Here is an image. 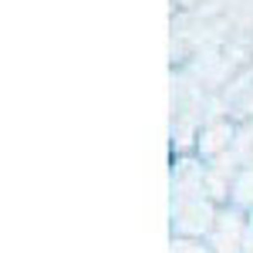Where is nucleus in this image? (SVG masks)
Instances as JSON below:
<instances>
[]
</instances>
